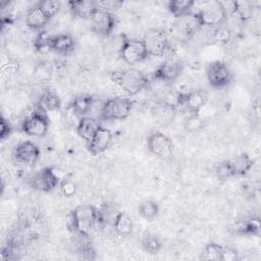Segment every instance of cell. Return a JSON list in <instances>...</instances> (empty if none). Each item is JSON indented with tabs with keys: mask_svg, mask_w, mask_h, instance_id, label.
I'll return each mask as SVG.
<instances>
[{
	"mask_svg": "<svg viewBox=\"0 0 261 261\" xmlns=\"http://www.w3.org/2000/svg\"><path fill=\"white\" fill-rule=\"evenodd\" d=\"M72 228L82 236H88L104 222L103 214L93 205L84 204L75 207L70 215Z\"/></svg>",
	"mask_w": 261,
	"mask_h": 261,
	"instance_id": "obj_1",
	"label": "cell"
},
{
	"mask_svg": "<svg viewBox=\"0 0 261 261\" xmlns=\"http://www.w3.org/2000/svg\"><path fill=\"white\" fill-rule=\"evenodd\" d=\"M111 79L116 85L119 86V88L130 96L147 89L150 85V81L147 75L136 68L113 71L111 73Z\"/></svg>",
	"mask_w": 261,
	"mask_h": 261,
	"instance_id": "obj_2",
	"label": "cell"
},
{
	"mask_svg": "<svg viewBox=\"0 0 261 261\" xmlns=\"http://www.w3.org/2000/svg\"><path fill=\"white\" fill-rule=\"evenodd\" d=\"M253 159L246 153L237 155L217 164L215 172L219 178L242 176L247 174L253 167Z\"/></svg>",
	"mask_w": 261,
	"mask_h": 261,
	"instance_id": "obj_3",
	"label": "cell"
},
{
	"mask_svg": "<svg viewBox=\"0 0 261 261\" xmlns=\"http://www.w3.org/2000/svg\"><path fill=\"white\" fill-rule=\"evenodd\" d=\"M132 108L133 101L128 98H110L103 103L99 117L107 121L123 120L126 117H128Z\"/></svg>",
	"mask_w": 261,
	"mask_h": 261,
	"instance_id": "obj_4",
	"label": "cell"
},
{
	"mask_svg": "<svg viewBox=\"0 0 261 261\" xmlns=\"http://www.w3.org/2000/svg\"><path fill=\"white\" fill-rule=\"evenodd\" d=\"M21 129L30 137H45L49 129V118L47 112L37 105V108L22 121Z\"/></svg>",
	"mask_w": 261,
	"mask_h": 261,
	"instance_id": "obj_5",
	"label": "cell"
},
{
	"mask_svg": "<svg viewBox=\"0 0 261 261\" xmlns=\"http://www.w3.org/2000/svg\"><path fill=\"white\" fill-rule=\"evenodd\" d=\"M142 40L146 46L148 55L153 57L163 56L170 46L167 33L161 29L148 31Z\"/></svg>",
	"mask_w": 261,
	"mask_h": 261,
	"instance_id": "obj_6",
	"label": "cell"
},
{
	"mask_svg": "<svg viewBox=\"0 0 261 261\" xmlns=\"http://www.w3.org/2000/svg\"><path fill=\"white\" fill-rule=\"evenodd\" d=\"M118 53L120 58L129 65L139 63L149 56L143 40L140 39L123 38Z\"/></svg>",
	"mask_w": 261,
	"mask_h": 261,
	"instance_id": "obj_7",
	"label": "cell"
},
{
	"mask_svg": "<svg viewBox=\"0 0 261 261\" xmlns=\"http://www.w3.org/2000/svg\"><path fill=\"white\" fill-rule=\"evenodd\" d=\"M197 19L201 25L203 27H216L221 24L226 18V14L221 5V2L214 1L208 2L204 5V7L200 8L197 12H195Z\"/></svg>",
	"mask_w": 261,
	"mask_h": 261,
	"instance_id": "obj_8",
	"label": "cell"
},
{
	"mask_svg": "<svg viewBox=\"0 0 261 261\" xmlns=\"http://www.w3.org/2000/svg\"><path fill=\"white\" fill-rule=\"evenodd\" d=\"M208 95L206 91L198 89L191 90L186 93H178L176 95V107L191 114H197L199 110L205 105Z\"/></svg>",
	"mask_w": 261,
	"mask_h": 261,
	"instance_id": "obj_9",
	"label": "cell"
},
{
	"mask_svg": "<svg viewBox=\"0 0 261 261\" xmlns=\"http://www.w3.org/2000/svg\"><path fill=\"white\" fill-rule=\"evenodd\" d=\"M147 146L149 151L161 160H167L172 156L173 143L169 137L161 132L152 133L147 140Z\"/></svg>",
	"mask_w": 261,
	"mask_h": 261,
	"instance_id": "obj_10",
	"label": "cell"
},
{
	"mask_svg": "<svg viewBox=\"0 0 261 261\" xmlns=\"http://www.w3.org/2000/svg\"><path fill=\"white\" fill-rule=\"evenodd\" d=\"M91 29L96 34L108 37L113 32L116 24V17L112 12L97 9L90 18Z\"/></svg>",
	"mask_w": 261,
	"mask_h": 261,
	"instance_id": "obj_11",
	"label": "cell"
},
{
	"mask_svg": "<svg viewBox=\"0 0 261 261\" xmlns=\"http://www.w3.org/2000/svg\"><path fill=\"white\" fill-rule=\"evenodd\" d=\"M206 75L209 84L214 88L225 87L232 79L230 69L222 61H214L210 63L207 66Z\"/></svg>",
	"mask_w": 261,
	"mask_h": 261,
	"instance_id": "obj_12",
	"label": "cell"
},
{
	"mask_svg": "<svg viewBox=\"0 0 261 261\" xmlns=\"http://www.w3.org/2000/svg\"><path fill=\"white\" fill-rule=\"evenodd\" d=\"M59 185L60 176L53 167L43 168L32 179V187L40 192H50Z\"/></svg>",
	"mask_w": 261,
	"mask_h": 261,
	"instance_id": "obj_13",
	"label": "cell"
},
{
	"mask_svg": "<svg viewBox=\"0 0 261 261\" xmlns=\"http://www.w3.org/2000/svg\"><path fill=\"white\" fill-rule=\"evenodd\" d=\"M182 71V64L178 60H167L157 67L153 79L164 84L174 82Z\"/></svg>",
	"mask_w": 261,
	"mask_h": 261,
	"instance_id": "obj_14",
	"label": "cell"
},
{
	"mask_svg": "<svg viewBox=\"0 0 261 261\" xmlns=\"http://www.w3.org/2000/svg\"><path fill=\"white\" fill-rule=\"evenodd\" d=\"M112 140V132L101 125L95 136L87 143L88 150L92 155H99L110 147Z\"/></svg>",
	"mask_w": 261,
	"mask_h": 261,
	"instance_id": "obj_15",
	"label": "cell"
},
{
	"mask_svg": "<svg viewBox=\"0 0 261 261\" xmlns=\"http://www.w3.org/2000/svg\"><path fill=\"white\" fill-rule=\"evenodd\" d=\"M40 156L38 146L32 141H23L17 144L14 150L15 159L23 164H34Z\"/></svg>",
	"mask_w": 261,
	"mask_h": 261,
	"instance_id": "obj_16",
	"label": "cell"
},
{
	"mask_svg": "<svg viewBox=\"0 0 261 261\" xmlns=\"http://www.w3.org/2000/svg\"><path fill=\"white\" fill-rule=\"evenodd\" d=\"M70 12L84 19H90L94 12L98 9L97 1L93 0H75L67 2Z\"/></svg>",
	"mask_w": 261,
	"mask_h": 261,
	"instance_id": "obj_17",
	"label": "cell"
},
{
	"mask_svg": "<svg viewBox=\"0 0 261 261\" xmlns=\"http://www.w3.org/2000/svg\"><path fill=\"white\" fill-rule=\"evenodd\" d=\"M101 127L99 119L94 116H83L79 119L76 124V132L79 136L87 143L95 136L98 129Z\"/></svg>",
	"mask_w": 261,
	"mask_h": 261,
	"instance_id": "obj_18",
	"label": "cell"
},
{
	"mask_svg": "<svg viewBox=\"0 0 261 261\" xmlns=\"http://www.w3.org/2000/svg\"><path fill=\"white\" fill-rule=\"evenodd\" d=\"M49 46L50 50L56 53L67 54L73 51L75 47V40L69 34H58L50 37Z\"/></svg>",
	"mask_w": 261,
	"mask_h": 261,
	"instance_id": "obj_19",
	"label": "cell"
},
{
	"mask_svg": "<svg viewBox=\"0 0 261 261\" xmlns=\"http://www.w3.org/2000/svg\"><path fill=\"white\" fill-rule=\"evenodd\" d=\"M49 20L50 18L39 4L30 8L25 14V24L32 30H42L47 25Z\"/></svg>",
	"mask_w": 261,
	"mask_h": 261,
	"instance_id": "obj_20",
	"label": "cell"
},
{
	"mask_svg": "<svg viewBox=\"0 0 261 261\" xmlns=\"http://www.w3.org/2000/svg\"><path fill=\"white\" fill-rule=\"evenodd\" d=\"M95 103V98L90 95H81L75 97L70 105H69V110L71 111L72 114L76 116H87L91 110L92 107Z\"/></svg>",
	"mask_w": 261,
	"mask_h": 261,
	"instance_id": "obj_21",
	"label": "cell"
},
{
	"mask_svg": "<svg viewBox=\"0 0 261 261\" xmlns=\"http://www.w3.org/2000/svg\"><path fill=\"white\" fill-rule=\"evenodd\" d=\"M133 221L126 212H118L113 221V228L120 237H126L133 231Z\"/></svg>",
	"mask_w": 261,
	"mask_h": 261,
	"instance_id": "obj_22",
	"label": "cell"
},
{
	"mask_svg": "<svg viewBox=\"0 0 261 261\" xmlns=\"http://www.w3.org/2000/svg\"><path fill=\"white\" fill-rule=\"evenodd\" d=\"M194 5L195 2L192 0H173L168 2L167 8L173 16L180 18L191 13Z\"/></svg>",
	"mask_w": 261,
	"mask_h": 261,
	"instance_id": "obj_23",
	"label": "cell"
},
{
	"mask_svg": "<svg viewBox=\"0 0 261 261\" xmlns=\"http://www.w3.org/2000/svg\"><path fill=\"white\" fill-rule=\"evenodd\" d=\"M233 230L242 236H259L260 222L257 219L240 221L233 226Z\"/></svg>",
	"mask_w": 261,
	"mask_h": 261,
	"instance_id": "obj_24",
	"label": "cell"
},
{
	"mask_svg": "<svg viewBox=\"0 0 261 261\" xmlns=\"http://www.w3.org/2000/svg\"><path fill=\"white\" fill-rule=\"evenodd\" d=\"M60 104H61V102H60L59 97L54 92L49 91V90L45 91L41 95V97L39 99V103H38V105L42 109H44L46 112L57 110L60 107Z\"/></svg>",
	"mask_w": 261,
	"mask_h": 261,
	"instance_id": "obj_25",
	"label": "cell"
},
{
	"mask_svg": "<svg viewBox=\"0 0 261 261\" xmlns=\"http://www.w3.org/2000/svg\"><path fill=\"white\" fill-rule=\"evenodd\" d=\"M141 244L143 249L150 254H157L161 249L160 239L152 232L145 231L141 238Z\"/></svg>",
	"mask_w": 261,
	"mask_h": 261,
	"instance_id": "obj_26",
	"label": "cell"
},
{
	"mask_svg": "<svg viewBox=\"0 0 261 261\" xmlns=\"http://www.w3.org/2000/svg\"><path fill=\"white\" fill-rule=\"evenodd\" d=\"M158 212H159V207L157 203L152 200L143 201L138 207L139 215L148 221H152L153 219H155L158 215Z\"/></svg>",
	"mask_w": 261,
	"mask_h": 261,
	"instance_id": "obj_27",
	"label": "cell"
},
{
	"mask_svg": "<svg viewBox=\"0 0 261 261\" xmlns=\"http://www.w3.org/2000/svg\"><path fill=\"white\" fill-rule=\"evenodd\" d=\"M222 251H223V246L216 244V243H209L205 246L201 259L204 260H215V261H220L222 260Z\"/></svg>",
	"mask_w": 261,
	"mask_h": 261,
	"instance_id": "obj_28",
	"label": "cell"
},
{
	"mask_svg": "<svg viewBox=\"0 0 261 261\" xmlns=\"http://www.w3.org/2000/svg\"><path fill=\"white\" fill-rule=\"evenodd\" d=\"M38 4L40 5V7L43 9V11L47 14V16L50 19L58 13V11L61 7L60 2L57 0H45V1L39 2Z\"/></svg>",
	"mask_w": 261,
	"mask_h": 261,
	"instance_id": "obj_29",
	"label": "cell"
},
{
	"mask_svg": "<svg viewBox=\"0 0 261 261\" xmlns=\"http://www.w3.org/2000/svg\"><path fill=\"white\" fill-rule=\"evenodd\" d=\"M122 5L121 1H116V0H106V1H97V6L98 9L106 10L109 12H112V10H115L119 8Z\"/></svg>",
	"mask_w": 261,
	"mask_h": 261,
	"instance_id": "obj_30",
	"label": "cell"
},
{
	"mask_svg": "<svg viewBox=\"0 0 261 261\" xmlns=\"http://www.w3.org/2000/svg\"><path fill=\"white\" fill-rule=\"evenodd\" d=\"M60 189H61L62 194L66 197H70L75 193V186L73 182H71L69 180L62 181L60 184Z\"/></svg>",
	"mask_w": 261,
	"mask_h": 261,
	"instance_id": "obj_31",
	"label": "cell"
},
{
	"mask_svg": "<svg viewBox=\"0 0 261 261\" xmlns=\"http://www.w3.org/2000/svg\"><path fill=\"white\" fill-rule=\"evenodd\" d=\"M11 134V125L9 122L2 116L1 122H0V138L2 140H5L9 135Z\"/></svg>",
	"mask_w": 261,
	"mask_h": 261,
	"instance_id": "obj_32",
	"label": "cell"
},
{
	"mask_svg": "<svg viewBox=\"0 0 261 261\" xmlns=\"http://www.w3.org/2000/svg\"><path fill=\"white\" fill-rule=\"evenodd\" d=\"M238 259V252L232 248L223 247L222 261H234Z\"/></svg>",
	"mask_w": 261,
	"mask_h": 261,
	"instance_id": "obj_33",
	"label": "cell"
}]
</instances>
